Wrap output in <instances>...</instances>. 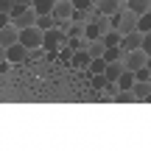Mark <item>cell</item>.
Listing matches in <instances>:
<instances>
[{
	"label": "cell",
	"instance_id": "cell-1",
	"mask_svg": "<svg viewBox=\"0 0 151 151\" xmlns=\"http://www.w3.org/2000/svg\"><path fill=\"white\" fill-rule=\"evenodd\" d=\"M37 20H39V11L34 9V6L17 3L14 9H11V22H14L17 28H28V25H37Z\"/></svg>",
	"mask_w": 151,
	"mask_h": 151
},
{
	"label": "cell",
	"instance_id": "cell-2",
	"mask_svg": "<svg viewBox=\"0 0 151 151\" xmlns=\"http://www.w3.org/2000/svg\"><path fill=\"white\" fill-rule=\"evenodd\" d=\"M109 20H112V28H118L120 34H132V31H137L140 17H137L132 9H123V11H118V14H112Z\"/></svg>",
	"mask_w": 151,
	"mask_h": 151
},
{
	"label": "cell",
	"instance_id": "cell-3",
	"mask_svg": "<svg viewBox=\"0 0 151 151\" xmlns=\"http://www.w3.org/2000/svg\"><path fill=\"white\" fill-rule=\"evenodd\" d=\"M67 42V31L62 25L50 28V31H45V39H42V48L48 50V53H59V48Z\"/></svg>",
	"mask_w": 151,
	"mask_h": 151
},
{
	"label": "cell",
	"instance_id": "cell-4",
	"mask_svg": "<svg viewBox=\"0 0 151 151\" xmlns=\"http://www.w3.org/2000/svg\"><path fill=\"white\" fill-rule=\"evenodd\" d=\"M0 56H6V59L14 62V65H25L28 56H31V48L22 45V42H17V45H11V48H0Z\"/></svg>",
	"mask_w": 151,
	"mask_h": 151
},
{
	"label": "cell",
	"instance_id": "cell-5",
	"mask_svg": "<svg viewBox=\"0 0 151 151\" xmlns=\"http://www.w3.org/2000/svg\"><path fill=\"white\" fill-rule=\"evenodd\" d=\"M42 39H45V31H42L39 25L20 28V42L28 45V48H42Z\"/></svg>",
	"mask_w": 151,
	"mask_h": 151
},
{
	"label": "cell",
	"instance_id": "cell-6",
	"mask_svg": "<svg viewBox=\"0 0 151 151\" xmlns=\"http://www.w3.org/2000/svg\"><path fill=\"white\" fill-rule=\"evenodd\" d=\"M73 14H76V3H73V0H56V6H53V17H56L59 22L73 20Z\"/></svg>",
	"mask_w": 151,
	"mask_h": 151
},
{
	"label": "cell",
	"instance_id": "cell-7",
	"mask_svg": "<svg viewBox=\"0 0 151 151\" xmlns=\"http://www.w3.org/2000/svg\"><path fill=\"white\" fill-rule=\"evenodd\" d=\"M146 62H148V53L143 48H137V50H129V53H126L123 65L129 67V70H140V67H146Z\"/></svg>",
	"mask_w": 151,
	"mask_h": 151
},
{
	"label": "cell",
	"instance_id": "cell-8",
	"mask_svg": "<svg viewBox=\"0 0 151 151\" xmlns=\"http://www.w3.org/2000/svg\"><path fill=\"white\" fill-rule=\"evenodd\" d=\"M17 42H20V28H17L14 22L0 28V48H11V45H17Z\"/></svg>",
	"mask_w": 151,
	"mask_h": 151
},
{
	"label": "cell",
	"instance_id": "cell-9",
	"mask_svg": "<svg viewBox=\"0 0 151 151\" xmlns=\"http://www.w3.org/2000/svg\"><path fill=\"white\" fill-rule=\"evenodd\" d=\"M143 37L146 34L137 28V31H132V34H123V42H120V48L129 53V50H137V48H143Z\"/></svg>",
	"mask_w": 151,
	"mask_h": 151
},
{
	"label": "cell",
	"instance_id": "cell-10",
	"mask_svg": "<svg viewBox=\"0 0 151 151\" xmlns=\"http://www.w3.org/2000/svg\"><path fill=\"white\" fill-rule=\"evenodd\" d=\"M123 9H126V0H98V11L106 14V17L118 14V11H123Z\"/></svg>",
	"mask_w": 151,
	"mask_h": 151
},
{
	"label": "cell",
	"instance_id": "cell-11",
	"mask_svg": "<svg viewBox=\"0 0 151 151\" xmlns=\"http://www.w3.org/2000/svg\"><path fill=\"white\" fill-rule=\"evenodd\" d=\"M90 62H92L90 50H87V48H78V50L73 53V62H70V67H73V70H87V67H90Z\"/></svg>",
	"mask_w": 151,
	"mask_h": 151
},
{
	"label": "cell",
	"instance_id": "cell-12",
	"mask_svg": "<svg viewBox=\"0 0 151 151\" xmlns=\"http://www.w3.org/2000/svg\"><path fill=\"white\" fill-rule=\"evenodd\" d=\"M132 92H134L137 101H151V81H137L132 87Z\"/></svg>",
	"mask_w": 151,
	"mask_h": 151
},
{
	"label": "cell",
	"instance_id": "cell-13",
	"mask_svg": "<svg viewBox=\"0 0 151 151\" xmlns=\"http://www.w3.org/2000/svg\"><path fill=\"white\" fill-rule=\"evenodd\" d=\"M126 9H132L137 17H143L146 11H151V0H126Z\"/></svg>",
	"mask_w": 151,
	"mask_h": 151
},
{
	"label": "cell",
	"instance_id": "cell-14",
	"mask_svg": "<svg viewBox=\"0 0 151 151\" xmlns=\"http://www.w3.org/2000/svg\"><path fill=\"white\" fill-rule=\"evenodd\" d=\"M123 42V34L118 31V28H109L106 34H104V45H106V48H115V45H120Z\"/></svg>",
	"mask_w": 151,
	"mask_h": 151
},
{
	"label": "cell",
	"instance_id": "cell-15",
	"mask_svg": "<svg viewBox=\"0 0 151 151\" xmlns=\"http://www.w3.org/2000/svg\"><path fill=\"white\" fill-rule=\"evenodd\" d=\"M123 70H126L123 62H109V67H106V78H109V81H118L120 76H123Z\"/></svg>",
	"mask_w": 151,
	"mask_h": 151
},
{
	"label": "cell",
	"instance_id": "cell-16",
	"mask_svg": "<svg viewBox=\"0 0 151 151\" xmlns=\"http://www.w3.org/2000/svg\"><path fill=\"white\" fill-rule=\"evenodd\" d=\"M87 50H90V56H92V59H98V56H104V53H106V45H104V39H92V42L87 45Z\"/></svg>",
	"mask_w": 151,
	"mask_h": 151
},
{
	"label": "cell",
	"instance_id": "cell-17",
	"mask_svg": "<svg viewBox=\"0 0 151 151\" xmlns=\"http://www.w3.org/2000/svg\"><path fill=\"white\" fill-rule=\"evenodd\" d=\"M37 25L42 28V31H50V28H56V25H59V20H56L53 14H39V20H37Z\"/></svg>",
	"mask_w": 151,
	"mask_h": 151
},
{
	"label": "cell",
	"instance_id": "cell-18",
	"mask_svg": "<svg viewBox=\"0 0 151 151\" xmlns=\"http://www.w3.org/2000/svg\"><path fill=\"white\" fill-rule=\"evenodd\" d=\"M106 67H109V62L106 59H104V56H98V59H92L90 62V67H87V73H106Z\"/></svg>",
	"mask_w": 151,
	"mask_h": 151
},
{
	"label": "cell",
	"instance_id": "cell-19",
	"mask_svg": "<svg viewBox=\"0 0 151 151\" xmlns=\"http://www.w3.org/2000/svg\"><path fill=\"white\" fill-rule=\"evenodd\" d=\"M112 101H115V104H134L137 98H134V92H132V90H118Z\"/></svg>",
	"mask_w": 151,
	"mask_h": 151
},
{
	"label": "cell",
	"instance_id": "cell-20",
	"mask_svg": "<svg viewBox=\"0 0 151 151\" xmlns=\"http://www.w3.org/2000/svg\"><path fill=\"white\" fill-rule=\"evenodd\" d=\"M53 6H56V0H34V9L39 14H53Z\"/></svg>",
	"mask_w": 151,
	"mask_h": 151
},
{
	"label": "cell",
	"instance_id": "cell-21",
	"mask_svg": "<svg viewBox=\"0 0 151 151\" xmlns=\"http://www.w3.org/2000/svg\"><path fill=\"white\" fill-rule=\"evenodd\" d=\"M73 53H76V48H70V45H62V48H59V59L62 62H65V65H70V62H73Z\"/></svg>",
	"mask_w": 151,
	"mask_h": 151
},
{
	"label": "cell",
	"instance_id": "cell-22",
	"mask_svg": "<svg viewBox=\"0 0 151 151\" xmlns=\"http://www.w3.org/2000/svg\"><path fill=\"white\" fill-rule=\"evenodd\" d=\"M137 28H140L143 34H148V31H151V11H146V14L140 17V22H137Z\"/></svg>",
	"mask_w": 151,
	"mask_h": 151
},
{
	"label": "cell",
	"instance_id": "cell-23",
	"mask_svg": "<svg viewBox=\"0 0 151 151\" xmlns=\"http://www.w3.org/2000/svg\"><path fill=\"white\" fill-rule=\"evenodd\" d=\"M134 73H137V81H151V67H140Z\"/></svg>",
	"mask_w": 151,
	"mask_h": 151
},
{
	"label": "cell",
	"instance_id": "cell-24",
	"mask_svg": "<svg viewBox=\"0 0 151 151\" xmlns=\"http://www.w3.org/2000/svg\"><path fill=\"white\" fill-rule=\"evenodd\" d=\"M76 9H92V6H98V0H73Z\"/></svg>",
	"mask_w": 151,
	"mask_h": 151
},
{
	"label": "cell",
	"instance_id": "cell-25",
	"mask_svg": "<svg viewBox=\"0 0 151 151\" xmlns=\"http://www.w3.org/2000/svg\"><path fill=\"white\" fill-rule=\"evenodd\" d=\"M143 50H146V53L151 56V31L146 34V37H143Z\"/></svg>",
	"mask_w": 151,
	"mask_h": 151
},
{
	"label": "cell",
	"instance_id": "cell-26",
	"mask_svg": "<svg viewBox=\"0 0 151 151\" xmlns=\"http://www.w3.org/2000/svg\"><path fill=\"white\" fill-rule=\"evenodd\" d=\"M17 3H25V6H34V0H17Z\"/></svg>",
	"mask_w": 151,
	"mask_h": 151
}]
</instances>
